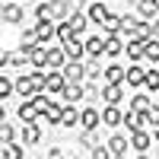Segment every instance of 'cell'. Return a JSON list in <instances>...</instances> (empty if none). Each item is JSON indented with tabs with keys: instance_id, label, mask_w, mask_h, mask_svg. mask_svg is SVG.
Instances as JSON below:
<instances>
[{
	"instance_id": "cell-35",
	"label": "cell",
	"mask_w": 159,
	"mask_h": 159,
	"mask_svg": "<svg viewBox=\"0 0 159 159\" xmlns=\"http://www.w3.org/2000/svg\"><path fill=\"white\" fill-rule=\"evenodd\" d=\"M143 86L159 89V73H156V70H147V76H143Z\"/></svg>"
},
{
	"instance_id": "cell-38",
	"label": "cell",
	"mask_w": 159,
	"mask_h": 159,
	"mask_svg": "<svg viewBox=\"0 0 159 159\" xmlns=\"http://www.w3.org/2000/svg\"><path fill=\"white\" fill-rule=\"evenodd\" d=\"M92 156H96V159H108L111 153H108V147H99V150H92Z\"/></svg>"
},
{
	"instance_id": "cell-30",
	"label": "cell",
	"mask_w": 159,
	"mask_h": 159,
	"mask_svg": "<svg viewBox=\"0 0 159 159\" xmlns=\"http://www.w3.org/2000/svg\"><path fill=\"white\" fill-rule=\"evenodd\" d=\"M70 35H73V29H70V22H57V38H61L64 45L70 42Z\"/></svg>"
},
{
	"instance_id": "cell-40",
	"label": "cell",
	"mask_w": 159,
	"mask_h": 159,
	"mask_svg": "<svg viewBox=\"0 0 159 159\" xmlns=\"http://www.w3.org/2000/svg\"><path fill=\"white\" fill-rule=\"evenodd\" d=\"M7 64H10V51L0 48V67H7Z\"/></svg>"
},
{
	"instance_id": "cell-24",
	"label": "cell",
	"mask_w": 159,
	"mask_h": 159,
	"mask_svg": "<svg viewBox=\"0 0 159 159\" xmlns=\"http://www.w3.org/2000/svg\"><path fill=\"white\" fill-rule=\"evenodd\" d=\"M143 54L150 61H159V38H147V42H143Z\"/></svg>"
},
{
	"instance_id": "cell-4",
	"label": "cell",
	"mask_w": 159,
	"mask_h": 159,
	"mask_svg": "<svg viewBox=\"0 0 159 159\" xmlns=\"http://www.w3.org/2000/svg\"><path fill=\"white\" fill-rule=\"evenodd\" d=\"M64 64H67V51H64V48H48V67L61 70Z\"/></svg>"
},
{
	"instance_id": "cell-26",
	"label": "cell",
	"mask_w": 159,
	"mask_h": 159,
	"mask_svg": "<svg viewBox=\"0 0 159 159\" xmlns=\"http://www.w3.org/2000/svg\"><path fill=\"white\" fill-rule=\"evenodd\" d=\"M3 156H7V159H22L25 150L19 147V143H13V140H10V143H7V150H3Z\"/></svg>"
},
{
	"instance_id": "cell-18",
	"label": "cell",
	"mask_w": 159,
	"mask_h": 159,
	"mask_svg": "<svg viewBox=\"0 0 159 159\" xmlns=\"http://www.w3.org/2000/svg\"><path fill=\"white\" fill-rule=\"evenodd\" d=\"M121 124H127L130 130H140V127H143V121H140V111H134V108H130L127 115H121Z\"/></svg>"
},
{
	"instance_id": "cell-29",
	"label": "cell",
	"mask_w": 159,
	"mask_h": 159,
	"mask_svg": "<svg viewBox=\"0 0 159 159\" xmlns=\"http://www.w3.org/2000/svg\"><path fill=\"white\" fill-rule=\"evenodd\" d=\"M150 105H153V102H150L147 96H134V99H130V108H134V111H147Z\"/></svg>"
},
{
	"instance_id": "cell-34",
	"label": "cell",
	"mask_w": 159,
	"mask_h": 159,
	"mask_svg": "<svg viewBox=\"0 0 159 159\" xmlns=\"http://www.w3.org/2000/svg\"><path fill=\"white\" fill-rule=\"evenodd\" d=\"M45 118H48L51 124H61V105H54V102H51V108L45 111Z\"/></svg>"
},
{
	"instance_id": "cell-43",
	"label": "cell",
	"mask_w": 159,
	"mask_h": 159,
	"mask_svg": "<svg viewBox=\"0 0 159 159\" xmlns=\"http://www.w3.org/2000/svg\"><path fill=\"white\" fill-rule=\"evenodd\" d=\"M153 3H156V10H159V0H153Z\"/></svg>"
},
{
	"instance_id": "cell-1",
	"label": "cell",
	"mask_w": 159,
	"mask_h": 159,
	"mask_svg": "<svg viewBox=\"0 0 159 159\" xmlns=\"http://www.w3.org/2000/svg\"><path fill=\"white\" fill-rule=\"evenodd\" d=\"M35 35H38V42H48V38H54V35H57V25L51 22V19H38Z\"/></svg>"
},
{
	"instance_id": "cell-37",
	"label": "cell",
	"mask_w": 159,
	"mask_h": 159,
	"mask_svg": "<svg viewBox=\"0 0 159 159\" xmlns=\"http://www.w3.org/2000/svg\"><path fill=\"white\" fill-rule=\"evenodd\" d=\"M35 16L38 19H51V3H42V7L35 10Z\"/></svg>"
},
{
	"instance_id": "cell-42",
	"label": "cell",
	"mask_w": 159,
	"mask_h": 159,
	"mask_svg": "<svg viewBox=\"0 0 159 159\" xmlns=\"http://www.w3.org/2000/svg\"><path fill=\"white\" fill-rule=\"evenodd\" d=\"M156 143H159V127H156Z\"/></svg>"
},
{
	"instance_id": "cell-25",
	"label": "cell",
	"mask_w": 159,
	"mask_h": 159,
	"mask_svg": "<svg viewBox=\"0 0 159 159\" xmlns=\"http://www.w3.org/2000/svg\"><path fill=\"white\" fill-rule=\"evenodd\" d=\"M64 51H67V61H80V57H83V45H80V42H67V45H64Z\"/></svg>"
},
{
	"instance_id": "cell-3",
	"label": "cell",
	"mask_w": 159,
	"mask_h": 159,
	"mask_svg": "<svg viewBox=\"0 0 159 159\" xmlns=\"http://www.w3.org/2000/svg\"><path fill=\"white\" fill-rule=\"evenodd\" d=\"M150 143H153V137L143 134V127H140V130H134V137H130V150L143 153V150H150Z\"/></svg>"
},
{
	"instance_id": "cell-33",
	"label": "cell",
	"mask_w": 159,
	"mask_h": 159,
	"mask_svg": "<svg viewBox=\"0 0 159 159\" xmlns=\"http://www.w3.org/2000/svg\"><path fill=\"white\" fill-rule=\"evenodd\" d=\"M38 45V35H35V29H29V32H22V48L29 51V48H35Z\"/></svg>"
},
{
	"instance_id": "cell-9",
	"label": "cell",
	"mask_w": 159,
	"mask_h": 159,
	"mask_svg": "<svg viewBox=\"0 0 159 159\" xmlns=\"http://www.w3.org/2000/svg\"><path fill=\"white\" fill-rule=\"evenodd\" d=\"M13 86H16V92H19V96H25V99L35 96V83H32V76H19Z\"/></svg>"
},
{
	"instance_id": "cell-28",
	"label": "cell",
	"mask_w": 159,
	"mask_h": 159,
	"mask_svg": "<svg viewBox=\"0 0 159 159\" xmlns=\"http://www.w3.org/2000/svg\"><path fill=\"white\" fill-rule=\"evenodd\" d=\"M38 137H42V134H38L35 121H32V124H25V130H22V140H25V143H38Z\"/></svg>"
},
{
	"instance_id": "cell-5",
	"label": "cell",
	"mask_w": 159,
	"mask_h": 159,
	"mask_svg": "<svg viewBox=\"0 0 159 159\" xmlns=\"http://www.w3.org/2000/svg\"><path fill=\"white\" fill-rule=\"evenodd\" d=\"M80 76H83V64H80V61H67V64H64V80L80 83Z\"/></svg>"
},
{
	"instance_id": "cell-41",
	"label": "cell",
	"mask_w": 159,
	"mask_h": 159,
	"mask_svg": "<svg viewBox=\"0 0 159 159\" xmlns=\"http://www.w3.org/2000/svg\"><path fill=\"white\" fill-rule=\"evenodd\" d=\"M0 121H3V105H0Z\"/></svg>"
},
{
	"instance_id": "cell-16",
	"label": "cell",
	"mask_w": 159,
	"mask_h": 159,
	"mask_svg": "<svg viewBox=\"0 0 159 159\" xmlns=\"http://www.w3.org/2000/svg\"><path fill=\"white\" fill-rule=\"evenodd\" d=\"M64 99L67 102H76V99H83V89H80V83H64Z\"/></svg>"
},
{
	"instance_id": "cell-6",
	"label": "cell",
	"mask_w": 159,
	"mask_h": 159,
	"mask_svg": "<svg viewBox=\"0 0 159 159\" xmlns=\"http://www.w3.org/2000/svg\"><path fill=\"white\" fill-rule=\"evenodd\" d=\"M29 61H32V67H35V70H42L45 64H48V51H45V48H38V45L29 48Z\"/></svg>"
},
{
	"instance_id": "cell-11",
	"label": "cell",
	"mask_w": 159,
	"mask_h": 159,
	"mask_svg": "<svg viewBox=\"0 0 159 159\" xmlns=\"http://www.w3.org/2000/svg\"><path fill=\"white\" fill-rule=\"evenodd\" d=\"M127 150H130V143H127L124 137H111V140H108V153H111V156H124Z\"/></svg>"
},
{
	"instance_id": "cell-17",
	"label": "cell",
	"mask_w": 159,
	"mask_h": 159,
	"mask_svg": "<svg viewBox=\"0 0 159 159\" xmlns=\"http://www.w3.org/2000/svg\"><path fill=\"white\" fill-rule=\"evenodd\" d=\"M29 102L35 105V111H38V115H45V111L51 108V99H48V96H42V92H35V96H29Z\"/></svg>"
},
{
	"instance_id": "cell-22",
	"label": "cell",
	"mask_w": 159,
	"mask_h": 159,
	"mask_svg": "<svg viewBox=\"0 0 159 159\" xmlns=\"http://www.w3.org/2000/svg\"><path fill=\"white\" fill-rule=\"evenodd\" d=\"M83 48L89 51L92 57H99V54H105V42H102V38H86V45H83Z\"/></svg>"
},
{
	"instance_id": "cell-13",
	"label": "cell",
	"mask_w": 159,
	"mask_h": 159,
	"mask_svg": "<svg viewBox=\"0 0 159 159\" xmlns=\"http://www.w3.org/2000/svg\"><path fill=\"white\" fill-rule=\"evenodd\" d=\"M105 102H108V105L121 102V83H108V86H105Z\"/></svg>"
},
{
	"instance_id": "cell-8",
	"label": "cell",
	"mask_w": 159,
	"mask_h": 159,
	"mask_svg": "<svg viewBox=\"0 0 159 159\" xmlns=\"http://www.w3.org/2000/svg\"><path fill=\"white\" fill-rule=\"evenodd\" d=\"M61 124H64V127H76V124H80V111L73 108V105L61 108Z\"/></svg>"
},
{
	"instance_id": "cell-20",
	"label": "cell",
	"mask_w": 159,
	"mask_h": 159,
	"mask_svg": "<svg viewBox=\"0 0 159 159\" xmlns=\"http://www.w3.org/2000/svg\"><path fill=\"white\" fill-rule=\"evenodd\" d=\"M102 25H105V32H108V35H118V32H121V16H115V13H108Z\"/></svg>"
},
{
	"instance_id": "cell-31",
	"label": "cell",
	"mask_w": 159,
	"mask_h": 159,
	"mask_svg": "<svg viewBox=\"0 0 159 159\" xmlns=\"http://www.w3.org/2000/svg\"><path fill=\"white\" fill-rule=\"evenodd\" d=\"M13 137H16V130H13L7 121H0V143H10Z\"/></svg>"
},
{
	"instance_id": "cell-12",
	"label": "cell",
	"mask_w": 159,
	"mask_h": 159,
	"mask_svg": "<svg viewBox=\"0 0 159 159\" xmlns=\"http://www.w3.org/2000/svg\"><path fill=\"white\" fill-rule=\"evenodd\" d=\"M45 89L48 92H61L64 89V73H48L45 76Z\"/></svg>"
},
{
	"instance_id": "cell-39",
	"label": "cell",
	"mask_w": 159,
	"mask_h": 159,
	"mask_svg": "<svg viewBox=\"0 0 159 159\" xmlns=\"http://www.w3.org/2000/svg\"><path fill=\"white\" fill-rule=\"evenodd\" d=\"M150 38H159V19L150 22Z\"/></svg>"
},
{
	"instance_id": "cell-21",
	"label": "cell",
	"mask_w": 159,
	"mask_h": 159,
	"mask_svg": "<svg viewBox=\"0 0 159 159\" xmlns=\"http://www.w3.org/2000/svg\"><path fill=\"white\" fill-rule=\"evenodd\" d=\"M102 124H108V127L121 124V111H118L115 105H108V108H105V115H102Z\"/></svg>"
},
{
	"instance_id": "cell-10",
	"label": "cell",
	"mask_w": 159,
	"mask_h": 159,
	"mask_svg": "<svg viewBox=\"0 0 159 159\" xmlns=\"http://www.w3.org/2000/svg\"><path fill=\"white\" fill-rule=\"evenodd\" d=\"M0 16H3L7 22H22V7H16V3H7L3 10H0Z\"/></svg>"
},
{
	"instance_id": "cell-36",
	"label": "cell",
	"mask_w": 159,
	"mask_h": 159,
	"mask_svg": "<svg viewBox=\"0 0 159 159\" xmlns=\"http://www.w3.org/2000/svg\"><path fill=\"white\" fill-rule=\"evenodd\" d=\"M13 89H16V86H13L10 80H7V76H0V99H7V96H10Z\"/></svg>"
},
{
	"instance_id": "cell-7",
	"label": "cell",
	"mask_w": 159,
	"mask_h": 159,
	"mask_svg": "<svg viewBox=\"0 0 159 159\" xmlns=\"http://www.w3.org/2000/svg\"><path fill=\"white\" fill-rule=\"evenodd\" d=\"M143 76H147V70L137 67V64H130V70H124V80L130 86H143Z\"/></svg>"
},
{
	"instance_id": "cell-32",
	"label": "cell",
	"mask_w": 159,
	"mask_h": 159,
	"mask_svg": "<svg viewBox=\"0 0 159 159\" xmlns=\"http://www.w3.org/2000/svg\"><path fill=\"white\" fill-rule=\"evenodd\" d=\"M140 13H143L147 19H153L159 10H156V3H153V0H140Z\"/></svg>"
},
{
	"instance_id": "cell-27",
	"label": "cell",
	"mask_w": 159,
	"mask_h": 159,
	"mask_svg": "<svg viewBox=\"0 0 159 159\" xmlns=\"http://www.w3.org/2000/svg\"><path fill=\"white\" fill-rule=\"evenodd\" d=\"M105 83H124V70L121 67H108L105 70Z\"/></svg>"
},
{
	"instance_id": "cell-2",
	"label": "cell",
	"mask_w": 159,
	"mask_h": 159,
	"mask_svg": "<svg viewBox=\"0 0 159 159\" xmlns=\"http://www.w3.org/2000/svg\"><path fill=\"white\" fill-rule=\"evenodd\" d=\"M80 124H83L86 130H96V127L102 124V115H99L96 108H86V111H80Z\"/></svg>"
},
{
	"instance_id": "cell-15",
	"label": "cell",
	"mask_w": 159,
	"mask_h": 159,
	"mask_svg": "<svg viewBox=\"0 0 159 159\" xmlns=\"http://www.w3.org/2000/svg\"><path fill=\"white\" fill-rule=\"evenodd\" d=\"M124 51H127V57H130V61H140V57H143V42L130 38V42L124 45Z\"/></svg>"
},
{
	"instance_id": "cell-23",
	"label": "cell",
	"mask_w": 159,
	"mask_h": 159,
	"mask_svg": "<svg viewBox=\"0 0 159 159\" xmlns=\"http://www.w3.org/2000/svg\"><path fill=\"white\" fill-rule=\"evenodd\" d=\"M19 118H22L25 124H32L35 118H38V111H35V105H32V102H22V105H19Z\"/></svg>"
},
{
	"instance_id": "cell-14",
	"label": "cell",
	"mask_w": 159,
	"mask_h": 159,
	"mask_svg": "<svg viewBox=\"0 0 159 159\" xmlns=\"http://www.w3.org/2000/svg\"><path fill=\"white\" fill-rule=\"evenodd\" d=\"M86 16H89L92 22H99V25H102V22H105V16H108V10H105V3H92Z\"/></svg>"
},
{
	"instance_id": "cell-19",
	"label": "cell",
	"mask_w": 159,
	"mask_h": 159,
	"mask_svg": "<svg viewBox=\"0 0 159 159\" xmlns=\"http://www.w3.org/2000/svg\"><path fill=\"white\" fill-rule=\"evenodd\" d=\"M121 51H124V45L118 42V35H108V38H105V54H108V57L121 54Z\"/></svg>"
}]
</instances>
